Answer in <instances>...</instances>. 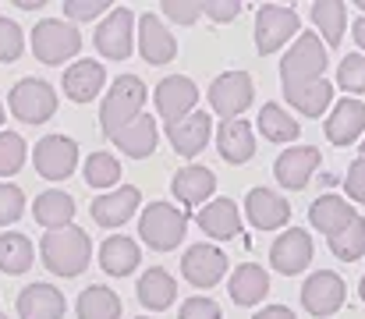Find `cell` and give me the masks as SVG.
<instances>
[{"mask_svg": "<svg viewBox=\"0 0 365 319\" xmlns=\"http://www.w3.org/2000/svg\"><path fill=\"white\" fill-rule=\"evenodd\" d=\"M39 255L46 263L50 273L57 277H78L89 259H93V241L82 227H61V231H46L39 241Z\"/></svg>", "mask_w": 365, "mask_h": 319, "instance_id": "1", "label": "cell"}, {"mask_svg": "<svg viewBox=\"0 0 365 319\" xmlns=\"http://www.w3.org/2000/svg\"><path fill=\"white\" fill-rule=\"evenodd\" d=\"M142 103H145V82L138 75H118V82L110 86L107 100L100 106V128H103V135L114 138L135 117H142Z\"/></svg>", "mask_w": 365, "mask_h": 319, "instance_id": "2", "label": "cell"}, {"mask_svg": "<svg viewBox=\"0 0 365 319\" xmlns=\"http://www.w3.org/2000/svg\"><path fill=\"white\" fill-rule=\"evenodd\" d=\"M327 64L330 61H327V46L319 43V36L316 32H298V39L291 43V50L280 61V82H284V89L319 82Z\"/></svg>", "mask_w": 365, "mask_h": 319, "instance_id": "3", "label": "cell"}, {"mask_svg": "<svg viewBox=\"0 0 365 319\" xmlns=\"http://www.w3.org/2000/svg\"><path fill=\"white\" fill-rule=\"evenodd\" d=\"M185 231H188V216L178 210V206H170V203H149L142 210V216H138V234L156 252L178 248L181 238H185Z\"/></svg>", "mask_w": 365, "mask_h": 319, "instance_id": "4", "label": "cell"}, {"mask_svg": "<svg viewBox=\"0 0 365 319\" xmlns=\"http://www.w3.org/2000/svg\"><path fill=\"white\" fill-rule=\"evenodd\" d=\"M82 50V32L64 18H43L32 29V54L43 64H64Z\"/></svg>", "mask_w": 365, "mask_h": 319, "instance_id": "5", "label": "cell"}, {"mask_svg": "<svg viewBox=\"0 0 365 319\" xmlns=\"http://www.w3.org/2000/svg\"><path fill=\"white\" fill-rule=\"evenodd\" d=\"M294 32H302V18H298L294 7L262 4V7L255 11V46H259V54L280 50Z\"/></svg>", "mask_w": 365, "mask_h": 319, "instance_id": "6", "label": "cell"}, {"mask_svg": "<svg viewBox=\"0 0 365 319\" xmlns=\"http://www.w3.org/2000/svg\"><path fill=\"white\" fill-rule=\"evenodd\" d=\"M7 103H11V113H14L18 121H25V124H43V121H50L53 110H57V93H53V86L43 82V79H21V82L11 89Z\"/></svg>", "mask_w": 365, "mask_h": 319, "instance_id": "7", "label": "cell"}, {"mask_svg": "<svg viewBox=\"0 0 365 319\" xmlns=\"http://www.w3.org/2000/svg\"><path fill=\"white\" fill-rule=\"evenodd\" d=\"M32 163H36V171L46 181H64L75 171V163H78V146L68 135H46V138L36 142Z\"/></svg>", "mask_w": 365, "mask_h": 319, "instance_id": "8", "label": "cell"}, {"mask_svg": "<svg viewBox=\"0 0 365 319\" xmlns=\"http://www.w3.org/2000/svg\"><path fill=\"white\" fill-rule=\"evenodd\" d=\"M252 75L248 71H224L213 79L210 86V106L224 117V121H235L242 110H248L252 103Z\"/></svg>", "mask_w": 365, "mask_h": 319, "instance_id": "9", "label": "cell"}, {"mask_svg": "<svg viewBox=\"0 0 365 319\" xmlns=\"http://www.w3.org/2000/svg\"><path fill=\"white\" fill-rule=\"evenodd\" d=\"M135 43V14L128 7H114L96 29V50L107 61H124Z\"/></svg>", "mask_w": 365, "mask_h": 319, "instance_id": "10", "label": "cell"}, {"mask_svg": "<svg viewBox=\"0 0 365 319\" xmlns=\"http://www.w3.org/2000/svg\"><path fill=\"white\" fill-rule=\"evenodd\" d=\"M302 305L316 319L334 316L344 305V280H341V273H334V270L312 273L305 280V288H302Z\"/></svg>", "mask_w": 365, "mask_h": 319, "instance_id": "11", "label": "cell"}, {"mask_svg": "<svg viewBox=\"0 0 365 319\" xmlns=\"http://www.w3.org/2000/svg\"><path fill=\"white\" fill-rule=\"evenodd\" d=\"M181 273H185V280L195 284V288H213V284H220V277L227 273V255H224L217 245L199 241V245H192V248L185 252Z\"/></svg>", "mask_w": 365, "mask_h": 319, "instance_id": "12", "label": "cell"}, {"mask_svg": "<svg viewBox=\"0 0 365 319\" xmlns=\"http://www.w3.org/2000/svg\"><path fill=\"white\" fill-rule=\"evenodd\" d=\"M195 103H199V89H195V82L185 79V75H167V79L156 86V110H160V117H163L167 124H174V121H181V117H188V113H195Z\"/></svg>", "mask_w": 365, "mask_h": 319, "instance_id": "13", "label": "cell"}, {"mask_svg": "<svg viewBox=\"0 0 365 319\" xmlns=\"http://www.w3.org/2000/svg\"><path fill=\"white\" fill-rule=\"evenodd\" d=\"M309 259H312V238H309L305 231H298V227L284 231V234L269 245V263H273V270L284 273V277L302 273V270L309 266Z\"/></svg>", "mask_w": 365, "mask_h": 319, "instance_id": "14", "label": "cell"}, {"mask_svg": "<svg viewBox=\"0 0 365 319\" xmlns=\"http://www.w3.org/2000/svg\"><path fill=\"white\" fill-rule=\"evenodd\" d=\"M210 131H213V117H210L206 110H195V113H188V117L167 124V138H170L174 153H178V156H188V160L206 149Z\"/></svg>", "mask_w": 365, "mask_h": 319, "instance_id": "15", "label": "cell"}, {"mask_svg": "<svg viewBox=\"0 0 365 319\" xmlns=\"http://www.w3.org/2000/svg\"><path fill=\"white\" fill-rule=\"evenodd\" d=\"M316 167H319V149L316 146H291V149H284L277 156L273 174H277V181L284 188L298 192V188L309 185V178L316 174Z\"/></svg>", "mask_w": 365, "mask_h": 319, "instance_id": "16", "label": "cell"}, {"mask_svg": "<svg viewBox=\"0 0 365 319\" xmlns=\"http://www.w3.org/2000/svg\"><path fill=\"white\" fill-rule=\"evenodd\" d=\"M138 54H142V61H149V64H167V61H174V54H178L174 32H170L156 14H149V11L138 18Z\"/></svg>", "mask_w": 365, "mask_h": 319, "instance_id": "17", "label": "cell"}, {"mask_svg": "<svg viewBox=\"0 0 365 319\" xmlns=\"http://www.w3.org/2000/svg\"><path fill=\"white\" fill-rule=\"evenodd\" d=\"M107 86V68L100 61H75L64 71V96L71 103H93Z\"/></svg>", "mask_w": 365, "mask_h": 319, "instance_id": "18", "label": "cell"}, {"mask_svg": "<svg viewBox=\"0 0 365 319\" xmlns=\"http://www.w3.org/2000/svg\"><path fill=\"white\" fill-rule=\"evenodd\" d=\"M362 131H365V103L355 100V96L337 100L330 117H327V138L334 146H351Z\"/></svg>", "mask_w": 365, "mask_h": 319, "instance_id": "19", "label": "cell"}, {"mask_svg": "<svg viewBox=\"0 0 365 319\" xmlns=\"http://www.w3.org/2000/svg\"><path fill=\"white\" fill-rule=\"evenodd\" d=\"M213 188H217V174H213L210 167H199V163L178 171L174 181H170V192H174L178 203L188 206V210H202V203L213 196Z\"/></svg>", "mask_w": 365, "mask_h": 319, "instance_id": "20", "label": "cell"}, {"mask_svg": "<svg viewBox=\"0 0 365 319\" xmlns=\"http://www.w3.org/2000/svg\"><path fill=\"white\" fill-rule=\"evenodd\" d=\"M64 295L53 284H29L18 295V316L21 319H64Z\"/></svg>", "mask_w": 365, "mask_h": 319, "instance_id": "21", "label": "cell"}, {"mask_svg": "<svg viewBox=\"0 0 365 319\" xmlns=\"http://www.w3.org/2000/svg\"><path fill=\"white\" fill-rule=\"evenodd\" d=\"M245 213H248L252 227H259V231H277L291 220V206L269 188H252L245 196Z\"/></svg>", "mask_w": 365, "mask_h": 319, "instance_id": "22", "label": "cell"}, {"mask_svg": "<svg viewBox=\"0 0 365 319\" xmlns=\"http://www.w3.org/2000/svg\"><path fill=\"white\" fill-rule=\"evenodd\" d=\"M138 203H142V192H138L135 185H121V188H114V192L93 199L89 213H93V220H96L100 227H121L124 220L138 210Z\"/></svg>", "mask_w": 365, "mask_h": 319, "instance_id": "23", "label": "cell"}, {"mask_svg": "<svg viewBox=\"0 0 365 319\" xmlns=\"http://www.w3.org/2000/svg\"><path fill=\"white\" fill-rule=\"evenodd\" d=\"M195 220L217 241H231V238L242 234V213L235 206V199H213V203H206Z\"/></svg>", "mask_w": 365, "mask_h": 319, "instance_id": "24", "label": "cell"}, {"mask_svg": "<svg viewBox=\"0 0 365 319\" xmlns=\"http://www.w3.org/2000/svg\"><path fill=\"white\" fill-rule=\"evenodd\" d=\"M135 295H138V302H142L149 313H163V309H170V305H174L178 284H174V277H170L163 266H149V270L138 277Z\"/></svg>", "mask_w": 365, "mask_h": 319, "instance_id": "25", "label": "cell"}, {"mask_svg": "<svg viewBox=\"0 0 365 319\" xmlns=\"http://www.w3.org/2000/svg\"><path fill=\"white\" fill-rule=\"evenodd\" d=\"M217 149L227 163H248L255 156V135H252V124L235 117V121H224L220 131H217Z\"/></svg>", "mask_w": 365, "mask_h": 319, "instance_id": "26", "label": "cell"}, {"mask_svg": "<svg viewBox=\"0 0 365 319\" xmlns=\"http://www.w3.org/2000/svg\"><path fill=\"white\" fill-rule=\"evenodd\" d=\"M110 142L121 149L124 156H131V160L153 156V149H156V117H149V113L135 117V121H131L128 128H121Z\"/></svg>", "mask_w": 365, "mask_h": 319, "instance_id": "27", "label": "cell"}, {"mask_svg": "<svg viewBox=\"0 0 365 319\" xmlns=\"http://www.w3.org/2000/svg\"><path fill=\"white\" fill-rule=\"evenodd\" d=\"M266 291H269V273L255 263H242L227 280V295L235 305H255L266 298Z\"/></svg>", "mask_w": 365, "mask_h": 319, "instance_id": "28", "label": "cell"}, {"mask_svg": "<svg viewBox=\"0 0 365 319\" xmlns=\"http://www.w3.org/2000/svg\"><path fill=\"white\" fill-rule=\"evenodd\" d=\"M32 216L36 223H43L46 231H61V227H71V216H75V199L61 188H50L43 196H36L32 203Z\"/></svg>", "mask_w": 365, "mask_h": 319, "instance_id": "29", "label": "cell"}, {"mask_svg": "<svg viewBox=\"0 0 365 319\" xmlns=\"http://www.w3.org/2000/svg\"><path fill=\"white\" fill-rule=\"evenodd\" d=\"M142 252L135 245V238L128 234H110L103 245H100V266L110 273V277H128L135 266H138Z\"/></svg>", "mask_w": 365, "mask_h": 319, "instance_id": "30", "label": "cell"}, {"mask_svg": "<svg viewBox=\"0 0 365 319\" xmlns=\"http://www.w3.org/2000/svg\"><path fill=\"white\" fill-rule=\"evenodd\" d=\"M355 216H359V213L351 210V203H348V199H341V196H319V199L309 206V220H312V227H316V231H323L327 238H330V234H337L341 227H348Z\"/></svg>", "mask_w": 365, "mask_h": 319, "instance_id": "31", "label": "cell"}, {"mask_svg": "<svg viewBox=\"0 0 365 319\" xmlns=\"http://www.w3.org/2000/svg\"><path fill=\"white\" fill-rule=\"evenodd\" d=\"M284 96H287V103L294 106L298 113H305V117H323V110L334 103V86H330L327 79H319V82L291 86V89H284Z\"/></svg>", "mask_w": 365, "mask_h": 319, "instance_id": "32", "label": "cell"}, {"mask_svg": "<svg viewBox=\"0 0 365 319\" xmlns=\"http://www.w3.org/2000/svg\"><path fill=\"white\" fill-rule=\"evenodd\" d=\"M78 319H121V298L110 291V288H86L78 295Z\"/></svg>", "mask_w": 365, "mask_h": 319, "instance_id": "33", "label": "cell"}, {"mask_svg": "<svg viewBox=\"0 0 365 319\" xmlns=\"http://www.w3.org/2000/svg\"><path fill=\"white\" fill-rule=\"evenodd\" d=\"M259 131L269 142H294L298 131H302V124L280 103H262V110H259Z\"/></svg>", "mask_w": 365, "mask_h": 319, "instance_id": "34", "label": "cell"}, {"mask_svg": "<svg viewBox=\"0 0 365 319\" xmlns=\"http://www.w3.org/2000/svg\"><path fill=\"white\" fill-rule=\"evenodd\" d=\"M32 241L18 231L0 234V273H25L32 266Z\"/></svg>", "mask_w": 365, "mask_h": 319, "instance_id": "35", "label": "cell"}, {"mask_svg": "<svg viewBox=\"0 0 365 319\" xmlns=\"http://www.w3.org/2000/svg\"><path fill=\"white\" fill-rule=\"evenodd\" d=\"M327 241H330V252H334L341 263H355V259H362L365 255V220L362 216H355L348 227H341V231L330 234Z\"/></svg>", "mask_w": 365, "mask_h": 319, "instance_id": "36", "label": "cell"}, {"mask_svg": "<svg viewBox=\"0 0 365 319\" xmlns=\"http://www.w3.org/2000/svg\"><path fill=\"white\" fill-rule=\"evenodd\" d=\"M312 21L319 25L327 46H337L344 39V21H348V7L337 4V0H327V4H312Z\"/></svg>", "mask_w": 365, "mask_h": 319, "instance_id": "37", "label": "cell"}, {"mask_svg": "<svg viewBox=\"0 0 365 319\" xmlns=\"http://www.w3.org/2000/svg\"><path fill=\"white\" fill-rule=\"evenodd\" d=\"M86 181L89 188H114L121 181V163L114 153H93L86 160Z\"/></svg>", "mask_w": 365, "mask_h": 319, "instance_id": "38", "label": "cell"}, {"mask_svg": "<svg viewBox=\"0 0 365 319\" xmlns=\"http://www.w3.org/2000/svg\"><path fill=\"white\" fill-rule=\"evenodd\" d=\"M25 163V138L14 131H0V178L18 174Z\"/></svg>", "mask_w": 365, "mask_h": 319, "instance_id": "39", "label": "cell"}, {"mask_svg": "<svg viewBox=\"0 0 365 319\" xmlns=\"http://www.w3.org/2000/svg\"><path fill=\"white\" fill-rule=\"evenodd\" d=\"M337 86L348 89V93H365V57L362 54H348L337 68Z\"/></svg>", "mask_w": 365, "mask_h": 319, "instance_id": "40", "label": "cell"}, {"mask_svg": "<svg viewBox=\"0 0 365 319\" xmlns=\"http://www.w3.org/2000/svg\"><path fill=\"white\" fill-rule=\"evenodd\" d=\"M25 213V192L11 181H0V227L14 223Z\"/></svg>", "mask_w": 365, "mask_h": 319, "instance_id": "41", "label": "cell"}, {"mask_svg": "<svg viewBox=\"0 0 365 319\" xmlns=\"http://www.w3.org/2000/svg\"><path fill=\"white\" fill-rule=\"evenodd\" d=\"M21 50H25V36H21V29H18L11 18H0V61L11 64V61L21 57Z\"/></svg>", "mask_w": 365, "mask_h": 319, "instance_id": "42", "label": "cell"}, {"mask_svg": "<svg viewBox=\"0 0 365 319\" xmlns=\"http://www.w3.org/2000/svg\"><path fill=\"white\" fill-rule=\"evenodd\" d=\"M178 319H224V313H220V305H217L213 298L195 295V298H188V302L181 305Z\"/></svg>", "mask_w": 365, "mask_h": 319, "instance_id": "43", "label": "cell"}, {"mask_svg": "<svg viewBox=\"0 0 365 319\" xmlns=\"http://www.w3.org/2000/svg\"><path fill=\"white\" fill-rule=\"evenodd\" d=\"M64 14L71 21H93L100 14H110V4L107 0H71V4H64Z\"/></svg>", "mask_w": 365, "mask_h": 319, "instance_id": "44", "label": "cell"}, {"mask_svg": "<svg viewBox=\"0 0 365 319\" xmlns=\"http://www.w3.org/2000/svg\"><path fill=\"white\" fill-rule=\"evenodd\" d=\"M163 14L170 21H178V25H192V21L202 18V4H195V0H167L163 4Z\"/></svg>", "mask_w": 365, "mask_h": 319, "instance_id": "45", "label": "cell"}, {"mask_svg": "<svg viewBox=\"0 0 365 319\" xmlns=\"http://www.w3.org/2000/svg\"><path fill=\"white\" fill-rule=\"evenodd\" d=\"M344 188H348V196H351L355 203H365V156H359V160L348 167V174H344Z\"/></svg>", "mask_w": 365, "mask_h": 319, "instance_id": "46", "label": "cell"}, {"mask_svg": "<svg viewBox=\"0 0 365 319\" xmlns=\"http://www.w3.org/2000/svg\"><path fill=\"white\" fill-rule=\"evenodd\" d=\"M202 14L213 18V21H231V18L242 14V4H235V0H213V4H202Z\"/></svg>", "mask_w": 365, "mask_h": 319, "instance_id": "47", "label": "cell"}, {"mask_svg": "<svg viewBox=\"0 0 365 319\" xmlns=\"http://www.w3.org/2000/svg\"><path fill=\"white\" fill-rule=\"evenodd\" d=\"M255 319H298L287 305H266L262 313H255Z\"/></svg>", "mask_w": 365, "mask_h": 319, "instance_id": "48", "label": "cell"}, {"mask_svg": "<svg viewBox=\"0 0 365 319\" xmlns=\"http://www.w3.org/2000/svg\"><path fill=\"white\" fill-rule=\"evenodd\" d=\"M355 43L365 50V14L362 18H355Z\"/></svg>", "mask_w": 365, "mask_h": 319, "instance_id": "49", "label": "cell"}, {"mask_svg": "<svg viewBox=\"0 0 365 319\" xmlns=\"http://www.w3.org/2000/svg\"><path fill=\"white\" fill-rule=\"evenodd\" d=\"M14 4H18V7H21V11H36V7H43V4H39V0H14Z\"/></svg>", "mask_w": 365, "mask_h": 319, "instance_id": "50", "label": "cell"}, {"mask_svg": "<svg viewBox=\"0 0 365 319\" xmlns=\"http://www.w3.org/2000/svg\"><path fill=\"white\" fill-rule=\"evenodd\" d=\"M359 291H362V302H365V277H362V288H359Z\"/></svg>", "mask_w": 365, "mask_h": 319, "instance_id": "51", "label": "cell"}, {"mask_svg": "<svg viewBox=\"0 0 365 319\" xmlns=\"http://www.w3.org/2000/svg\"><path fill=\"white\" fill-rule=\"evenodd\" d=\"M0 124H4V103H0Z\"/></svg>", "mask_w": 365, "mask_h": 319, "instance_id": "52", "label": "cell"}, {"mask_svg": "<svg viewBox=\"0 0 365 319\" xmlns=\"http://www.w3.org/2000/svg\"><path fill=\"white\" fill-rule=\"evenodd\" d=\"M359 7H362V11H365V0H359Z\"/></svg>", "mask_w": 365, "mask_h": 319, "instance_id": "53", "label": "cell"}, {"mask_svg": "<svg viewBox=\"0 0 365 319\" xmlns=\"http://www.w3.org/2000/svg\"><path fill=\"white\" fill-rule=\"evenodd\" d=\"M359 149H362V156H365V142H362V146H359Z\"/></svg>", "mask_w": 365, "mask_h": 319, "instance_id": "54", "label": "cell"}, {"mask_svg": "<svg viewBox=\"0 0 365 319\" xmlns=\"http://www.w3.org/2000/svg\"><path fill=\"white\" fill-rule=\"evenodd\" d=\"M138 319H149V316H138Z\"/></svg>", "mask_w": 365, "mask_h": 319, "instance_id": "55", "label": "cell"}, {"mask_svg": "<svg viewBox=\"0 0 365 319\" xmlns=\"http://www.w3.org/2000/svg\"><path fill=\"white\" fill-rule=\"evenodd\" d=\"M0 319H4V316H0Z\"/></svg>", "mask_w": 365, "mask_h": 319, "instance_id": "56", "label": "cell"}]
</instances>
